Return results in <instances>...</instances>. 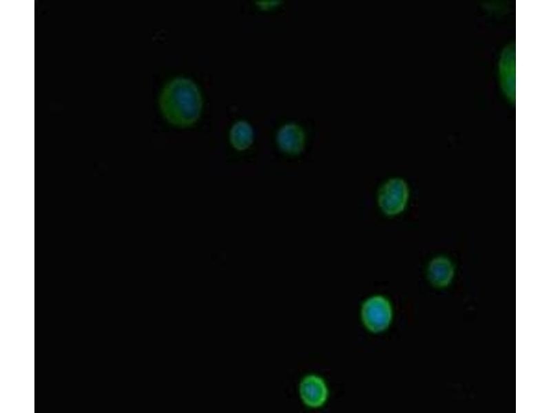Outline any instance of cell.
Instances as JSON below:
<instances>
[{
  "label": "cell",
  "instance_id": "obj_1",
  "mask_svg": "<svg viewBox=\"0 0 551 413\" xmlns=\"http://www.w3.org/2000/svg\"><path fill=\"white\" fill-rule=\"evenodd\" d=\"M160 107L171 124L189 127L198 119L202 105L200 93L190 79L178 77L167 83L160 96Z\"/></svg>",
  "mask_w": 551,
  "mask_h": 413
},
{
  "label": "cell",
  "instance_id": "obj_2",
  "mask_svg": "<svg viewBox=\"0 0 551 413\" xmlns=\"http://www.w3.org/2000/svg\"><path fill=\"white\" fill-rule=\"evenodd\" d=\"M408 197L409 189L406 181L399 178H393L381 187L377 201L384 213L395 215L405 209Z\"/></svg>",
  "mask_w": 551,
  "mask_h": 413
},
{
  "label": "cell",
  "instance_id": "obj_4",
  "mask_svg": "<svg viewBox=\"0 0 551 413\" xmlns=\"http://www.w3.org/2000/svg\"><path fill=\"white\" fill-rule=\"evenodd\" d=\"M300 394L306 405L318 407L326 401L328 390L322 379L315 375H309L302 381L300 385Z\"/></svg>",
  "mask_w": 551,
  "mask_h": 413
},
{
  "label": "cell",
  "instance_id": "obj_6",
  "mask_svg": "<svg viewBox=\"0 0 551 413\" xmlns=\"http://www.w3.org/2000/svg\"><path fill=\"white\" fill-rule=\"evenodd\" d=\"M253 129L246 121H238L231 127L230 142L238 150L248 148L253 142Z\"/></svg>",
  "mask_w": 551,
  "mask_h": 413
},
{
  "label": "cell",
  "instance_id": "obj_5",
  "mask_svg": "<svg viewBox=\"0 0 551 413\" xmlns=\"http://www.w3.org/2000/svg\"><path fill=\"white\" fill-rule=\"evenodd\" d=\"M454 266L450 260L444 256L433 259L428 267V277L430 282L437 286H444L453 277Z\"/></svg>",
  "mask_w": 551,
  "mask_h": 413
},
{
  "label": "cell",
  "instance_id": "obj_3",
  "mask_svg": "<svg viewBox=\"0 0 551 413\" xmlns=\"http://www.w3.org/2000/svg\"><path fill=\"white\" fill-rule=\"evenodd\" d=\"M361 315L365 326L373 332H379L388 327L392 319V309L386 298L374 296L363 304Z\"/></svg>",
  "mask_w": 551,
  "mask_h": 413
}]
</instances>
